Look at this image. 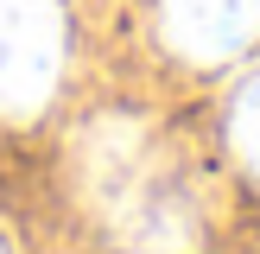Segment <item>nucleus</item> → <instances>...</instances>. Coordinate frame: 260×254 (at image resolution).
Segmentation results:
<instances>
[{
  "label": "nucleus",
  "mask_w": 260,
  "mask_h": 254,
  "mask_svg": "<svg viewBox=\"0 0 260 254\" xmlns=\"http://www.w3.org/2000/svg\"><path fill=\"white\" fill-rule=\"evenodd\" d=\"M165 45L190 64H229L260 38V0H159Z\"/></svg>",
  "instance_id": "obj_3"
},
{
  "label": "nucleus",
  "mask_w": 260,
  "mask_h": 254,
  "mask_svg": "<svg viewBox=\"0 0 260 254\" xmlns=\"http://www.w3.org/2000/svg\"><path fill=\"white\" fill-rule=\"evenodd\" d=\"M70 178L121 254H197V197L140 114H95L70 146Z\"/></svg>",
  "instance_id": "obj_1"
},
{
  "label": "nucleus",
  "mask_w": 260,
  "mask_h": 254,
  "mask_svg": "<svg viewBox=\"0 0 260 254\" xmlns=\"http://www.w3.org/2000/svg\"><path fill=\"white\" fill-rule=\"evenodd\" d=\"M63 70V7L57 0H0V114L25 121L51 102Z\"/></svg>",
  "instance_id": "obj_2"
},
{
  "label": "nucleus",
  "mask_w": 260,
  "mask_h": 254,
  "mask_svg": "<svg viewBox=\"0 0 260 254\" xmlns=\"http://www.w3.org/2000/svg\"><path fill=\"white\" fill-rule=\"evenodd\" d=\"M229 134H235V152H241V165L260 178V76L248 89L235 96V108H229Z\"/></svg>",
  "instance_id": "obj_4"
}]
</instances>
